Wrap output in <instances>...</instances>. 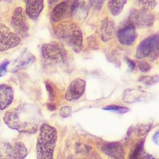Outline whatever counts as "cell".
I'll use <instances>...</instances> for the list:
<instances>
[{
  "instance_id": "cell-29",
  "label": "cell",
  "mask_w": 159,
  "mask_h": 159,
  "mask_svg": "<svg viewBox=\"0 0 159 159\" xmlns=\"http://www.w3.org/2000/svg\"><path fill=\"white\" fill-rule=\"evenodd\" d=\"M127 62H128V63L129 64V66H130L131 67V68H133L134 66H135V63L133 61H132L131 60H127Z\"/></svg>"
},
{
  "instance_id": "cell-1",
  "label": "cell",
  "mask_w": 159,
  "mask_h": 159,
  "mask_svg": "<svg viewBox=\"0 0 159 159\" xmlns=\"http://www.w3.org/2000/svg\"><path fill=\"white\" fill-rule=\"evenodd\" d=\"M57 139V129L48 124H42L40 127L37 137V158L53 159Z\"/></svg>"
},
{
  "instance_id": "cell-19",
  "label": "cell",
  "mask_w": 159,
  "mask_h": 159,
  "mask_svg": "<svg viewBox=\"0 0 159 159\" xmlns=\"http://www.w3.org/2000/svg\"><path fill=\"white\" fill-rule=\"evenodd\" d=\"M126 2V1H109L107 2V6L111 14L116 16L122 12Z\"/></svg>"
},
{
  "instance_id": "cell-17",
  "label": "cell",
  "mask_w": 159,
  "mask_h": 159,
  "mask_svg": "<svg viewBox=\"0 0 159 159\" xmlns=\"http://www.w3.org/2000/svg\"><path fill=\"white\" fill-rule=\"evenodd\" d=\"M101 36L103 41L111 40L115 32V24L112 19L107 17L103 20L101 27Z\"/></svg>"
},
{
  "instance_id": "cell-5",
  "label": "cell",
  "mask_w": 159,
  "mask_h": 159,
  "mask_svg": "<svg viewBox=\"0 0 159 159\" xmlns=\"http://www.w3.org/2000/svg\"><path fill=\"white\" fill-rule=\"evenodd\" d=\"M42 53L43 58L50 63L64 64L67 60L66 50L57 43L43 44L42 47Z\"/></svg>"
},
{
  "instance_id": "cell-7",
  "label": "cell",
  "mask_w": 159,
  "mask_h": 159,
  "mask_svg": "<svg viewBox=\"0 0 159 159\" xmlns=\"http://www.w3.org/2000/svg\"><path fill=\"white\" fill-rule=\"evenodd\" d=\"M11 24L17 35L24 36L27 34L29 26L24 10L21 7H18L14 10L12 16Z\"/></svg>"
},
{
  "instance_id": "cell-25",
  "label": "cell",
  "mask_w": 159,
  "mask_h": 159,
  "mask_svg": "<svg viewBox=\"0 0 159 159\" xmlns=\"http://www.w3.org/2000/svg\"><path fill=\"white\" fill-rule=\"evenodd\" d=\"M137 159H157L155 158L153 155L146 153L145 151H143V149L140 152V154L139 155Z\"/></svg>"
},
{
  "instance_id": "cell-6",
  "label": "cell",
  "mask_w": 159,
  "mask_h": 159,
  "mask_svg": "<svg viewBox=\"0 0 159 159\" xmlns=\"http://www.w3.org/2000/svg\"><path fill=\"white\" fill-rule=\"evenodd\" d=\"M20 42L19 35L3 24H0V52H4L17 46Z\"/></svg>"
},
{
  "instance_id": "cell-3",
  "label": "cell",
  "mask_w": 159,
  "mask_h": 159,
  "mask_svg": "<svg viewBox=\"0 0 159 159\" xmlns=\"http://www.w3.org/2000/svg\"><path fill=\"white\" fill-rule=\"evenodd\" d=\"M23 106H19L12 111H7L3 117L5 124L11 129L19 132H25L32 129V124L26 119L27 114Z\"/></svg>"
},
{
  "instance_id": "cell-9",
  "label": "cell",
  "mask_w": 159,
  "mask_h": 159,
  "mask_svg": "<svg viewBox=\"0 0 159 159\" xmlns=\"http://www.w3.org/2000/svg\"><path fill=\"white\" fill-rule=\"evenodd\" d=\"M86 87V81L80 78L73 80L68 84L66 93L65 98L67 101H73L80 98L83 94Z\"/></svg>"
},
{
  "instance_id": "cell-23",
  "label": "cell",
  "mask_w": 159,
  "mask_h": 159,
  "mask_svg": "<svg viewBox=\"0 0 159 159\" xmlns=\"http://www.w3.org/2000/svg\"><path fill=\"white\" fill-rule=\"evenodd\" d=\"M9 65V60H5L0 64V78L6 75L7 71V66Z\"/></svg>"
},
{
  "instance_id": "cell-13",
  "label": "cell",
  "mask_w": 159,
  "mask_h": 159,
  "mask_svg": "<svg viewBox=\"0 0 159 159\" xmlns=\"http://www.w3.org/2000/svg\"><path fill=\"white\" fill-rule=\"evenodd\" d=\"M14 99L13 88L9 84H0V110L8 107Z\"/></svg>"
},
{
  "instance_id": "cell-27",
  "label": "cell",
  "mask_w": 159,
  "mask_h": 159,
  "mask_svg": "<svg viewBox=\"0 0 159 159\" xmlns=\"http://www.w3.org/2000/svg\"><path fill=\"white\" fill-rule=\"evenodd\" d=\"M71 107H70L68 106H65L61 109L60 113L62 116L67 117L68 116H69L71 114Z\"/></svg>"
},
{
  "instance_id": "cell-24",
  "label": "cell",
  "mask_w": 159,
  "mask_h": 159,
  "mask_svg": "<svg viewBox=\"0 0 159 159\" xmlns=\"http://www.w3.org/2000/svg\"><path fill=\"white\" fill-rule=\"evenodd\" d=\"M138 66L140 69V71H142V72H147L150 70V66L149 65V64L148 63H147L146 61H139V64H138Z\"/></svg>"
},
{
  "instance_id": "cell-20",
  "label": "cell",
  "mask_w": 159,
  "mask_h": 159,
  "mask_svg": "<svg viewBox=\"0 0 159 159\" xmlns=\"http://www.w3.org/2000/svg\"><path fill=\"white\" fill-rule=\"evenodd\" d=\"M104 110L106 111H113L116 112L119 114H124L127 112L129 111V109L125 106H117V105H110L104 107H103Z\"/></svg>"
},
{
  "instance_id": "cell-16",
  "label": "cell",
  "mask_w": 159,
  "mask_h": 159,
  "mask_svg": "<svg viewBox=\"0 0 159 159\" xmlns=\"http://www.w3.org/2000/svg\"><path fill=\"white\" fill-rule=\"evenodd\" d=\"M103 152L114 159H123L124 151L122 146L117 142L106 143L102 147Z\"/></svg>"
},
{
  "instance_id": "cell-21",
  "label": "cell",
  "mask_w": 159,
  "mask_h": 159,
  "mask_svg": "<svg viewBox=\"0 0 159 159\" xmlns=\"http://www.w3.org/2000/svg\"><path fill=\"white\" fill-rule=\"evenodd\" d=\"M158 75L155 76H143L140 79V81L146 85H153L158 82Z\"/></svg>"
},
{
  "instance_id": "cell-4",
  "label": "cell",
  "mask_w": 159,
  "mask_h": 159,
  "mask_svg": "<svg viewBox=\"0 0 159 159\" xmlns=\"http://www.w3.org/2000/svg\"><path fill=\"white\" fill-rule=\"evenodd\" d=\"M159 38L158 34L150 35L143 39L137 46L135 56L138 59L146 57L157 58L158 55Z\"/></svg>"
},
{
  "instance_id": "cell-8",
  "label": "cell",
  "mask_w": 159,
  "mask_h": 159,
  "mask_svg": "<svg viewBox=\"0 0 159 159\" xmlns=\"http://www.w3.org/2000/svg\"><path fill=\"white\" fill-rule=\"evenodd\" d=\"M130 19L134 26L148 27L153 24L154 17L148 9L142 8L134 11L130 16Z\"/></svg>"
},
{
  "instance_id": "cell-18",
  "label": "cell",
  "mask_w": 159,
  "mask_h": 159,
  "mask_svg": "<svg viewBox=\"0 0 159 159\" xmlns=\"http://www.w3.org/2000/svg\"><path fill=\"white\" fill-rule=\"evenodd\" d=\"M145 92L140 90H135V89H127L124 93L123 94V100L128 102H136L142 100V95L145 94Z\"/></svg>"
},
{
  "instance_id": "cell-14",
  "label": "cell",
  "mask_w": 159,
  "mask_h": 159,
  "mask_svg": "<svg viewBox=\"0 0 159 159\" xmlns=\"http://www.w3.org/2000/svg\"><path fill=\"white\" fill-rule=\"evenodd\" d=\"M72 1H65L58 3L53 9L51 17L53 21L58 22L65 18L66 14H70V6Z\"/></svg>"
},
{
  "instance_id": "cell-22",
  "label": "cell",
  "mask_w": 159,
  "mask_h": 159,
  "mask_svg": "<svg viewBox=\"0 0 159 159\" xmlns=\"http://www.w3.org/2000/svg\"><path fill=\"white\" fill-rule=\"evenodd\" d=\"M143 142L139 143L137 144V145L135 147L134 150L132 152V153L130 157V159H137L139 153L143 149Z\"/></svg>"
},
{
  "instance_id": "cell-11",
  "label": "cell",
  "mask_w": 159,
  "mask_h": 159,
  "mask_svg": "<svg viewBox=\"0 0 159 159\" xmlns=\"http://www.w3.org/2000/svg\"><path fill=\"white\" fill-rule=\"evenodd\" d=\"M35 60V57L30 52L24 50L13 61L10 68L11 72H16L21 69L25 68L33 63Z\"/></svg>"
},
{
  "instance_id": "cell-15",
  "label": "cell",
  "mask_w": 159,
  "mask_h": 159,
  "mask_svg": "<svg viewBox=\"0 0 159 159\" xmlns=\"http://www.w3.org/2000/svg\"><path fill=\"white\" fill-rule=\"evenodd\" d=\"M25 12L33 20L39 17L44 7L43 1H25Z\"/></svg>"
},
{
  "instance_id": "cell-12",
  "label": "cell",
  "mask_w": 159,
  "mask_h": 159,
  "mask_svg": "<svg viewBox=\"0 0 159 159\" xmlns=\"http://www.w3.org/2000/svg\"><path fill=\"white\" fill-rule=\"evenodd\" d=\"M6 153L9 159H23L27 154V150L22 142H17L13 145H7Z\"/></svg>"
},
{
  "instance_id": "cell-28",
  "label": "cell",
  "mask_w": 159,
  "mask_h": 159,
  "mask_svg": "<svg viewBox=\"0 0 159 159\" xmlns=\"http://www.w3.org/2000/svg\"><path fill=\"white\" fill-rule=\"evenodd\" d=\"M158 132H157L153 136V140L157 144H158Z\"/></svg>"
},
{
  "instance_id": "cell-26",
  "label": "cell",
  "mask_w": 159,
  "mask_h": 159,
  "mask_svg": "<svg viewBox=\"0 0 159 159\" xmlns=\"http://www.w3.org/2000/svg\"><path fill=\"white\" fill-rule=\"evenodd\" d=\"M139 2L142 3L143 5L145 6V8L148 9L150 7H154L157 2L156 1H140Z\"/></svg>"
},
{
  "instance_id": "cell-2",
  "label": "cell",
  "mask_w": 159,
  "mask_h": 159,
  "mask_svg": "<svg viewBox=\"0 0 159 159\" xmlns=\"http://www.w3.org/2000/svg\"><path fill=\"white\" fill-rule=\"evenodd\" d=\"M58 39L70 46L75 52H80L83 47V34L79 26L73 22H61L55 29Z\"/></svg>"
},
{
  "instance_id": "cell-10",
  "label": "cell",
  "mask_w": 159,
  "mask_h": 159,
  "mask_svg": "<svg viewBox=\"0 0 159 159\" xmlns=\"http://www.w3.org/2000/svg\"><path fill=\"white\" fill-rule=\"evenodd\" d=\"M137 37L135 26L128 24L120 29L117 32V39L119 42L124 45H132Z\"/></svg>"
}]
</instances>
